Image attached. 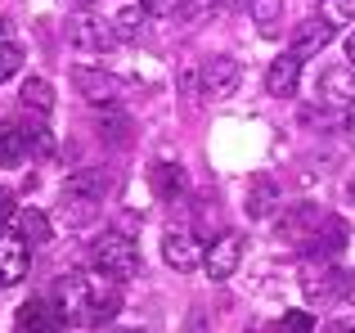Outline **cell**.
<instances>
[{"label":"cell","mask_w":355,"mask_h":333,"mask_svg":"<svg viewBox=\"0 0 355 333\" xmlns=\"http://www.w3.org/2000/svg\"><path fill=\"white\" fill-rule=\"evenodd\" d=\"M333 36H338V27H333L324 14H315V18H306V23L293 27V45H288V50H293L297 59H311V54H320Z\"/></svg>","instance_id":"cell-10"},{"label":"cell","mask_w":355,"mask_h":333,"mask_svg":"<svg viewBox=\"0 0 355 333\" xmlns=\"http://www.w3.org/2000/svg\"><path fill=\"white\" fill-rule=\"evenodd\" d=\"M320 14L329 18L333 27H342V23H351V18H355V0H320Z\"/></svg>","instance_id":"cell-23"},{"label":"cell","mask_w":355,"mask_h":333,"mask_svg":"<svg viewBox=\"0 0 355 333\" xmlns=\"http://www.w3.org/2000/svg\"><path fill=\"white\" fill-rule=\"evenodd\" d=\"M243 207H248V216H252V221L275 216V212H279V185L270 180V176H257V180H252V189H248V203H243Z\"/></svg>","instance_id":"cell-15"},{"label":"cell","mask_w":355,"mask_h":333,"mask_svg":"<svg viewBox=\"0 0 355 333\" xmlns=\"http://www.w3.org/2000/svg\"><path fill=\"white\" fill-rule=\"evenodd\" d=\"M23 131H27V149H32V153H41V158H50V153H54V140H50L45 126H23Z\"/></svg>","instance_id":"cell-25"},{"label":"cell","mask_w":355,"mask_h":333,"mask_svg":"<svg viewBox=\"0 0 355 333\" xmlns=\"http://www.w3.org/2000/svg\"><path fill=\"white\" fill-rule=\"evenodd\" d=\"M130 333H135V329H130Z\"/></svg>","instance_id":"cell-38"},{"label":"cell","mask_w":355,"mask_h":333,"mask_svg":"<svg viewBox=\"0 0 355 333\" xmlns=\"http://www.w3.org/2000/svg\"><path fill=\"white\" fill-rule=\"evenodd\" d=\"M18 234H23L32 248L50 244V216H45V212H36V207H27L23 216H18Z\"/></svg>","instance_id":"cell-20"},{"label":"cell","mask_w":355,"mask_h":333,"mask_svg":"<svg viewBox=\"0 0 355 333\" xmlns=\"http://www.w3.org/2000/svg\"><path fill=\"white\" fill-rule=\"evenodd\" d=\"M9 212H14V194H9V189H0V221H5Z\"/></svg>","instance_id":"cell-31"},{"label":"cell","mask_w":355,"mask_h":333,"mask_svg":"<svg viewBox=\"0 0 355 333\" xmlns=\"http://www.w3.org/2000/svg\"><path fill=\"white\" fill-rule=\"evenodd\" d=\"M139 5H144L148 18H175L184 9V0H139Z\"/></svg>","instance_id":"cell-27"},{"label":"cell","mask_w":355,"mask_h":333,"mask_svg":"<svg viewBox=\"0 0 355 333\" xmlns=\"http://www.w3.org/2000/svg\"><path fill=\"white\" fill-rule=\"evenodd\" d=\"M220 5H225V0H184L180 14H184V18H193V23H202V18H211Z\"/></svg>","instance_id":"cell-26"},{"label":"cell","mask_w":355,"mask_h":333,"mask_svg":"<svg viewBox=\"0 0 355 333\" xmlns=\"http://www.w3.org/2000/svg\"><path fill=\"white\" fill-rule=\"evenodd\" d=\"M243 262V234L239 230H225L220 239H211V248L202 253V271H207V280H230V275L239 271Z\"/></svg>","instance_id":"cell-5"},{"label":"cell","mask_w":355,"mask_h":333,"mask_svg":"<svg viewBox=\"0 0 355 333\" xmlns=\"http://www.w3.org/2000/svg\"><path fill=\"white\" fill-rule=\"evenodd\" d=\"M279 333H315V325H311V316H306V311H288L284 325H279Z\"/></svg>","instance_id":"cell-28"},{"label":"cell","mask_w":355,"mask_h":333,"mask_svg":"<svg viewBox=\"0 0 355 333\" xmlns=\"http://www.w3.org/2000/svg\"><path fill=\"white\" fill-rule=\"evenodd\" d=\"M90 266H95L99 275H108V280H130V275L139 271V248L135 239H126L121 230H108L104 239H95V248H90Z\"/></svg>","instance_id":"cell-3"},{"label":"cell","mask_w":355,"mask_h":333,"mask_svg":"<svg viewBox=\"0 0 355 333\" xmlns=\"http://www.w3.org/2000/svg\"><path fill=\"white\" fill-rule=\"evenodd\" d=\"M72 86L86 95V104H99V108H113L121 95V81L104 68H77L72 72Z\"/></svg>","instance_id":"cell-7"},{"label":"cell","mask_w":355,"mask_h":333,"mask_svg":"<svg viewBox=\"0 0 355 333\" xmlns=\"http://www.w3.org/2000/svg\"><path fill=\"white\" fill-rule=\"evenodd\" d=\"M320 95L333 108H355V68H324L320 72Z\"/></svg>","instance_id":"cell-14"},{"label":"cell","mask_w":355,"mask_h":333,"mask_svg":"<svg viewBox=\"0 0 355 333\" xmlns=\"http://www.w3.org/2000/svg\"><path fill=\"white\" fill-rule=\"evenodd\" d=\"M324 333H355V329H347V325H329Z\"/></svg>","instance_id":"cell-34"},{"label":"cell","mask_w":355,"mask_h":333,"mask_svg":"<svg viewBox=\"0 0 355 333\" xmlns=\"http://www.w3.org/2000/svg\"><path fill=\"white\" fill-rule=\"evenodd\" d=\"M68 41H72V50H81V54H108L117 45V32H113V23H99V18H77Z\"/></svg>","instance_id":"cell-9"},{"label":"cell","mask_w":355,"mask_h":333,"mask_svg":"<svg viewBox=\"0 0 355 333\" xmlns=\"http://www.w3.org/2000/svg\"><path fill=\"white\" fill-rule=\"evenodd\" d=\"M23 104H27V108H36V113H50V108H54V90H50V81L27 77V81H23Z\"/></svg>","instance_id":"cell-21"},{"label":"cell","mask_w":355,"mask_h":333,"mask_svg":"<svg viewBox=\"0 0 355 333\" xmlns=\"http://www.w3.org/2000/svg\"><path fill=\"white\" fill-rule=\"evenodd\" d=\"M50 307L59 311L63 325H81V329H99L117 316L121 298H117V280L108 275H63L50 293Z\"/></svg>","instance_id":"cell-1"},{"label":"cell","mask_w":355,"mask_h":333,"mask_svg":"<svg viewBox=\"0 0 355 333\" xmlns=\"http://www.w3.org/2000/svg\"><path fill=\"white\" fill-rule=\"evenodd\" d=\"M162 257L171 271H193V266H202V248H198V234L193 230H166L162 239Z\"/></svg>","instance_id":"cell-11"},{"label":"cell","mask_w":355,"mask_h":333,"mask_svg":"<svg viewBox=\"0 0 355 333\" xmlns=\"http://www.w3.org/2000/svg\"><path fill=\"white\" fill-rule=\"evenodd\" d=\"M148 176H153V194H157V198H175V194L184 189V171L175 162H153Z\"/></svg>","instance_id":"cell-18"},{"label":"cell","mask_w":355,"mask_h":333,"mask_svg":"<svg viewBox=\"0 0 355 333\" xmlns=\"http://www.w3.org/2000/svg\"><path fill=\"white\" fill-rule=\"evenodd\" d=\"M18 333H68V325L59 320V311L50 302L32 298V302L18 307Z\"/></svg>","instance_id":"cell-12"},{"label":"cell","mask_w":355,"mask_h":333,"mask_svg":"<svg viewBox=\"0 0 355 333\" xmlns=\"http://www.w3.org/2000/svg\"><path fill=\"white\" fill-rule=\"evenodd\" d=\"M72 5H90V0H72Z\"/></svg>","instance_id":"cell-37"},{"label":"cell","mask_w":355,"mask_h":333,"mask_svg":"<svg viewBox=\"0 0 355 333\" xmlns=\"http://www.w3.org/2000/svg\"><path fill=\"white\" fill-rule=\"evenodd\" d=\"M104 194H108V171L104 166H81V171H72L68 180H63V216H68L72 225H86V221L99 212Z\"/></svg>","instance_id":"cell-2"},{"label":"cell","mask_w":355,"mask_h":333,"mask_svg":"<svg viewBox=\"0 0 355 333\" xmlns=\"http://www.w3.org/2000/svg\"><path fill=\"white\" fill-rule=\"evenodd\" d=\"M320 212H315V207H306V203H302V207H293V212H288V216L284 221H279V239H293V244H302V239H306V225H320Z\"/></svg>","instance_id":"cell-17"},{"label":"cell","mask_w":355,"mask_h":333,"mask_svg":"<svg viewBox=\"0 0 355 333\" xmlns=\"http://www.w3.org/2000/svg\"><path fill=\"white\" fill-rule=\"evenodd\" d=\"M225 5H230V9H243V5H252V0H225Z\"/></svg>","instance_id":"cell-35"},{"label":"cell","mask_w":355,"mask_h":333,"mask_svg":"<svg viewBox=\"0 0 355 333\" xmlns=\"http://www.w3.org/2000/svg\"><path fill=\"white\" fill-rule=\"evenodd\" d=\"M347 59H351V68H355V32H351V41H347Z\"/></svg>","instance_id":"cell-32"},{"label":"cell","mask_w":355,"mask_h":333,"mask_svg":"<svg viewBox=\"0 0 355 333\" xmlns=\"http://www.w3.org/2000/svg\"><path fill=\"white\" fill-rule=\"evenodd\" d=\"M189 333H207V316H202V311H193V316H189Z\"/></svg>","instance_id":"cell-30"},{"label":"cell","mask_w":355,"mask_h":333,"mask_svg":"<svg viewBox=\"0 0 355 333\" xmlns=\"http://www.w3.org/2000/svg\"><path fill=\"white\" fill-rule=\"evenodd\" d=\"M27 131L18 122H0V166H23L27 162Z\"/></svg>","instance_id":"cell-16"},{"label":"cell","mask_w":355,"mask_h":333,"mask_svg":"<svg viewBox=\"0 0 355 333\" xmlns=\"http://www.w3.org/2000/svg\"><path fill=\"white\" fill-rule=\"evenodd\" d=\"M355 289V275L351 271H338V266H302V293L311 302H320V307H333V302H342L347 293Z\"/></svg>","instance_id":"cell-4"},{"label":"cell","mask_w":355,"mask_h":333,"mask_svg":"<svg viewBox=\"0 0 355 333\" xmlns=\"http://www.w3.org/2000/svg\"><path fill=\"white\" fill-rule=\"evenodd\" d=\"M18 68H23V50L14 41H0V81H9Z\"/></svg>","instance_id":"cell-24"},{"label":"cell","mask_w":355,"mask_h":333,"mask_svg":"<svg viewBox=\"0 0 355 333\" xmlns=\"http://www.w3.org/2000/svg\"><path fill=\"white\" fill-rule=\"evenodd\" d=\"M239 81H243V68H239V59H230V54H216V59L202 63V95L230 99L239 90Z\"/></svg>","instance_id":"cell-8"},{"label":"cell","mask_w":355,"mask_h":333,"mask_svg":"<svg viewBox=\"0 0 355 333\" xmlns=\"http://www.w3.org/2000/svg\"><path fill=\"white\" fill-rule=\"evenodd\" d=\"M347 135L355 140V108H351V117H347Z\"/></svg>","instance_id":"cell-33"},{"label":"cell","mask_w":355,"mask_h":333,"mask_svg":"<svg viewBox=\"0 0 355 333\" xmlns=\"http://www.w3.org/2000/svg\"><path fill=\"white\" fill-rule=\"evenodd\" d=\"M5 36H9V23H5V18H0V41H5Z\"/></svg>","instance_id":"cell-36"},{"label":"cell","mask_w":355,"mask_h":333,"mask_svg":"<svg viewBox=\"0 0 355 333\" xmlns=\"http://www.w3.org/2000/svg\"><path fill=\"white\" fill-rule=\"evenodd\" d=\"M252 18L261 23L266 36H275L279 32V0H252Z\"/></svg>","instance_id":"cell-22"},{"label":"cell","mask_w":355,"mask_h":333,"mask_svg":"<svg viewBox=\"0 0 355 333\" xmlns=\"http://www.w3.org/2000/svg\"><path fill=\"white\" fill-rule=\"evenodd\" d=\"M144 23H148L144 5H126V9H121V14L113 18V32H117V41H139V36H144Z\"/></svg>","instance_id":"cell-19"},{"label":"cell","mask_w":355,"mask_h":333,"mask_svg":"<svg viewBox=\"0 0 355 333\" xmlns=\"http://www.w3.org/2000/svg\"><path fill=\"white\" fill-rule=\"evenodd\" d=\"M99 131H108V140H126V117H108V122H99Z\"/></svg>","instance_id":"cell-29"},{"label":"cell","mask_w":355,"mask_h":333,"mask_svg":"<svg viewBox=\"0 0 355 333\" xmlns=\"http://www.w3.org/2000/svg\"><path fill=\"white\" fill-rule=\"evenodd\" d=\"M297 81H302V59L288 50V54H279V59L270 63V72H266V95L288 99L297 90Z\"/></svg>","instance_id":"cell-13"},{"label":"cell","mask_w":355,"mask_h":333,"mask_svg":"<svg viewBox=\"0 0 355 333\" xmlns=\"http://www.w3.org/2000/svg\"><path fill=\"white\" fill-rule=\"evenodd\" d=\"M27 262H32V244L14 230H0V289H14L23 284Z\"/></svg>","instance_id":"cell-6"}]
</instances>
